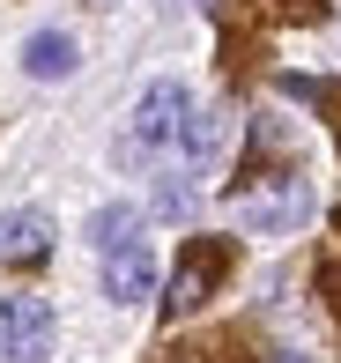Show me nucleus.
I'll return each instance as SVG.
<instances>
[{
  "label": "nucleus",
  "mask_w": 341,
  "mask_h": 363,
  "mask_svg": "<svg viewBox=\"0 0 341 363\" xmlns=\"http://www.w3.org/2000/svg\"><path fill=\"white\" fill-rule=\"evenodd\" d=\"M52 252V216L45 208H8L0 216V259H45Z\"/></svg>",
  "instance_id": "obj_5"
},
{
  "label": "nucleus",
  "mask_w": 341,
  "mask_h": 363,
  "mask_svg": "<svg viewBox=\"0 0 341 363\" xmlns=\"http://www.w3.org/2000/svg\"><path fill=\"white\" fill-rule=\"evenodd\" d=\"M149 289H156V252H149V238L104 252V296H111V304H141Z\"/></svg>",
  "instance_id": "obj_4"
},
{
  "label": "nucleus",
  "mask_w": 341,
  "mask_h": 363,
  "mask_svg": "<svg viewBox=\"0 0 341 363\" xmlns=\"http://www.w3.org/2000/svg\"><path fill=\"white\" fill-rule=\"evenodd\" d=\"M186 111H193L186 82H149V89H141V104H134V126H126V148H134V156L171 148L178 134H186Z\"/></svg>",
  "instance_id": "obj_2"
},
{
  "label": "nucleus",
  "mask_w": 341,
  "mask_h": 363,
  "mask_svg": "<svg viewBox=\"0 0 341 363\" xmlns=\"http://www.w3.org/2000/svg\"><path fill=\"white\" fill-rule=\"evenodd\" d=\"M45 356H52V304L8 296L0 304V363H45Z\"/></svg>",
  "instance_id": "obj_3"
},
{
  "label": "nucleus",
  "mask_w": 341,
  "mask_h": 363,
  "mask_svg": "<svg viewBox=\"0 0 341 363\" xmlns=\"http://www.w3.org/2000/svg\"><path fill=\"white\" fill-rule=\"evenodd\" d=\"M74 60H82V52H74L67 30H38V38L23 45V74H30V82H67Z\"/></svg>",
  "instance_id": "obj_6"
},
{
  "label": "nucleus",
  "mask_w": 341,
  "mask_h": 363,
  "mask_svg": "<svg viewBox=\"0 0 341 363\" xmlns=\"http://www.w3.org/2000/svg\"><path fill=\"white\" fill-rule=\"evenodd\" d=\"M201 296H208V259H186V267H178V282H171V296H164V311H171V319H186Z\"/></svg>",
  "instance_id": "obj_10"
},
{
  "label": "nucleus",
  "mask_w": 341,
  "mask_h": 363,
  "mask_svg": "<svg viewBox=\"0 0 341 363\" xmlns=\"http://www.w3.org/2000/svg\"><path fill=\"white\" fill-rule=\"evenodd\" d=\"M312 223V186L304 178H267L259 193L237 201V230L245 238H289V230Z\"/></svg>",
  "instance_id": "obj_1"
},
{
  "label": "nucleus",
  "mask_w": 341,
  "mask_h": 363,
  "mask_svg": "<svg viewBox=\"0 0 341 363\" xmlns=\"http://www.w3.org/2000/svg\"><path fill=\"white\" fill-rule=\"evenodd\" d=\"M134 238H141V208L111 201V208H96V216H89V252H96V259L119 252V245H134Z\"/></svg>",
  "instance_id": "obj_8"
},
{
  "label": "nucleus",
  "mask_w": 341,
  "mask_h": 363,
  "mask_svg": "<svg viewBox=\"0 0 341 363\" xmlns=\"http://www.w3.org/2000/svg\"><path fill=\"white\" fill-rule=\"evenodd\" d=\"M156 216H164V223L193 216V178L186 171H156Z\"/></svg>",
  "instance_id": "obj_9"
},
{
  "label": "nucleus",
  "mask_w": 341,
  "mask_h": 363,
  "mask_svg": "<svg viewBox=\"0 0 341 363\" xmlns=\"http://www.w3.org/2000/svg\"><path fill=\"white\" fill-rule=\"evenodd\" d=\"M223 141H230V111H186V134H178V148L193 156V171H208V163L223 156Z\"/></svg>",
  "instance_id": "obj_7"
}]
</instances>
